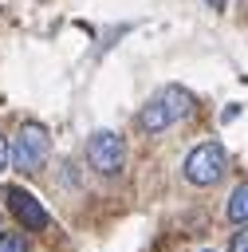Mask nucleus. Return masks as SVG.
Returning <instances> with one entry per match:
<instances>
[{
	"instance_id": "423d86ee",
	"label": "nucleus",
	"mask_w": 248,
	"mask_h": 252,
	"mask_svg": "<svg viewBox=\"0 0 248 252\" xmlns=\"http://www.w3.org/2000/svg\"><path fill=\"white\" fill-rule=\"evenodd\" d=\"M228 220L232 224H244L248 220V181H240L232 189V197H228Z\"/></svg>"
},
{
	"instance_id": "39448f33",
	"label": "nucleus",
	"mask_w": 248,
	"mask_h": 252,
	"mask_svg": "<svg viewBox=\"0 0 248 252\" xmlns=\"http://www.w3.org/2000/svg\"><path fill=\"white\" fill-rule=\"evenodd\" d=\"M0 197L8 201L12 217H16L24 228H47V224H51L47 209H43V205H39V197H31L28 189H20V185H4V193H0Z\"/></svg>"
},
{
	"instance_id": "0eeeda50",
	"label": "nucleus",
	"mask_w": 248,
	"mask_h": 252,
	"mask_svg": "<svg viewBox=\"0 0 248 252\" xmlns=\"http://www.w3.org/2000/svg\"><path fill=\"white\" fill-rule=\"evenodd\" d=\"M0 252H28V240L16 232H0Z\"/></svg>"
},
{
	"instance_id": "f03ea898",
	"label": "nucleus",
	"mask_w": 248,
	"mask_h": 252,
	"mask_svg": "<svg viewBox=\"0 0 248 252\" xmlns=\"http://www.w3.org/2000/svg\"><path fill=\"white\" fill-rule=\"evenodd\" d=\"M47 158H51V134H47L43 126H35V122H24L20 134H16V142H12V161H16V169H20V173H35Z\"/></svg>"
},
{
	"instance_id": "6e6552de",
	"label": "nucleus",
	"mask_w": 248,
	"mask_h": 252,
	"mask_svg": "<svg viewBox=\"0 0 248 252\" xmlns=\"http://www.w3.org/2000/svg\"><path fill=\"white\" fill-rule=\"evenodd\" d=\"M228 252H248V228H240V232L232 236V244H228Z\"/></svg>"
},
{
	"instance_id": "f257e3e1",
	"label": "nucleus",
	"mask_w": 248,
	"mask_h": 252,
	"mask_svg": "<svg viewBox=\"0 0 248 252\" xmlns=\"http://www.w3.org/2000/svg\"><path fill=\"white\" fill-rule=\"evenodd\" d=\"M189 110H193V94H189L185 87H161V91L142 106L138 126H142V130H150V134H157V130L173 126V122H181Z\"/></svg>"
},
{
	"instance_id": "1a4fd4ad",
	"label": "nucleus",
	"mask_w": 248,
	"mask_h": 252,
	"mask_svg": "<svg viewBox=\"0 0 248 252\" xmlns=\"http://www.w3.org/2000/svg\"><path fill=\"white\" fill-rule=\"evenodd\" d=\"M209 8H217V12H220V8H228V0H209Z\"/></svg>"
},
{
	"instance_id": "7ed1b4c3",
	"label": "nucleus",
	"mask_w": 248,
	"mask_h": 252,
	"mask_svg": "<svg viewBox=\"0 0 248 252\" xmlns=\"http://www.w3.org/2000/svg\"><path fill=\"white\" fill-rule=\"evenodd\" d=\"M224 169H228V154L220 142H201L185 154V177L193 185H213L224 177Z\"/></svg>"
},
{
	"instance_id": "20e7f679",
	"label": "nucleus",
	"mask_w": 248,
	"mask_h": 252,
	"mask_svg": "<svg viewBox=\"0 0 248 252\" xmlns=\"http://www.w3.org/2000/svg\"><path fill=\"white\" fill-rule=\"evenodd\" d=\"M87 165L98 169V173H118L126 165V142L114 134V130H94L87 138Z\"/></svg>"
},
{
	"instance_id": "9d476101",
	"label": "nucleus",
	"mask_w": 248,
	"mask_h": 252,
	"mask_svg": "<svg viewBox=\"0 0 248 252\" xmlns=\"http://www.w3.org/2000/svg\"><path fill=\"white\" fill-rule=\"evenodd\" d=\"M4 161H8V150H4V138H0V169H4Z\"/></svg>"
}]
</instances>
